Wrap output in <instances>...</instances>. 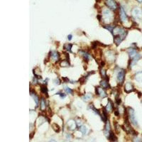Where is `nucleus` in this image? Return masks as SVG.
Listing matches in <instances>:
<instances>
[{
    "label": "nucleus",
    "instance_id": "12",
    "mask_svg": "<svg viewBox=\"0 0 142 142\" xmlns=\"http://www.w3.org/2000/svg\"><path fill=\"white\" fill-rule=\"evenodd\" d=\"M119 16H120V19L121 20V21L123 22H126L128 20V16L126 14L125 11L123 7H121L120 8V12H119Z\"/></svg>",
    "mask_w": 142,
    "mask_h": 142
},
{
    "label": "nucleus",
    "instance_id": "7",
    "mask_svg": "<svg viewBox=\"0 0 142 142\" xmlns=\"http://www.w3.org/2000/svg\"><path fill=\"white\" fill-rule=\"evenodd\" d=\"M105 4L108 6V8L112 10H115L117 8V4L115 0H105Z\"/></svg>",
    "mask_w": 142,
    "mask_h": 142
},
{
    "label": "nucleus",
    "instance_id": "9",
    "mask_svg": "<svg viewBox=\"0 0 142 142\" xmlns=\"http://www.w3.org/2000/svg\"><path fill=\"white\" fill-rule=\"evenodd\" d=\"M77 126H78L77 123L73 119H70L67 122V126H68V129L70 131L75 130V129L77 128Z\"/></svg>",
    "mask_w": 142,
    "mask_h": 142
},
{
    "label": "nucleus",
    "instance_id": "22",
    "mask_svg": "<svg viewBox=\"0 0 142 142\" xmlns=\"http://www.w3.org/2000/svg\"><path fill=\"white\" fill-rule=\"evenodd\" d=\"M92 93H87V94H85V95L83 97V100L85 101V102H87V101H88L91 98H92Z\"/></svg>",
    "mask_w": 142,
    "mask_h": 142
},
{
    "label": "nucleus",
    "instance_id": "24",
    "mask_svg": "<svg viewBox=\"0 0 142 142\" xmlns=\"http://www.w3.org/2000/svg\"><path fill=\"white\" fill-rule=\"evenodd\" d=\"M41 92H42V93L45 94V95H48V88H47V87H46L45 85H41Z\"/></svg>",
    "mask_w": 142,
    "mask_h": 142
},
{
    "label": "nucleus",
    "instance_id": "1",
    "mask_svg": "<svg viewBox=\"0 0 142 142\" xmlns=\"http://www.w3.org/2000/svg\"><path fill=\"white\" fill-rule=\"evenodd\" d=\"M128 54L131 58V64H130V68L133 67L136 63L141 59L142 56L139 53L137 52V51L134 48H129L127 50Z\"/></svg>",
    "mask_w": 142,
    "mask_h": 142
},
{
    "label": "nucleus",
    "instance_id": "3",
    "mask_svg": "<svg viewBox=\"0 0 142 142\" xmlns=\"http://www.w3.org/2000/svg\"><path fill=\"white\" fill-rule=\"evenodd\" d=\"M127 112H128V117L130 122L132 123L134 126H138V121H137V118H136V114H135V112L134 110V109H132L131 107H128L127 108Z\"/></svg>",
    "mask_w": 142,
    "mask_h": 142
},
{
    "label": "nucleus",
    "instance_id": "8",
    "mask_svg": "<svg viewBox=\"0 0 142 142\" xmlns=\"http://www.w3.org/2000/svg\"><path fill=\"white\" fill-rule=\"evenodd\" d=\"M95 92H96V94L97 95H99L102 98H105V97H107V92H105V89L102 88V87H96Z\"/></svg>",
    "mask_w": 142,
    "mask_h": 142
},
{
    "label": "nucleus",
    "instance_id": "32",
    "mask_svg": "<svg viewBox=\"0 0 142 142\" xmlns=\"http://www.w3.org/2000/svg\"><path fill=\"white\" fill-rule=\"evenodd\" d=\"M133 142H142V141H141V139L139 137H135L134 138V139H133Z\"/></svg>",
    "mask_w": 142,
    "mask_h": 142
},
{
    "label": "nucleus",
    "instance_id": "13",
    "mask_svg": "<svg viewBox=\"0 0 142 142\" xmlns=\"http://www.w3.org/2000/svg\"><path fill=\"white\" fill-rule=\"evenodd\" d=\"M50 56H51V58L52 59V60L53 61H58L60 58V55L59 53L56 51H53L51 52V54H50Z\"/></svg>",
    "mask_w": 142,
    "mask_h": 142
},
{
    "label": "nucleus",
    "instance_id": "2",
    "mask_svg": "<svg viewBox=\"0 0 142 142\" xmlns=\"http://www.w3.org/2000/svg\"><path fill=\"white\" fill-rule=\"evenodd\" d=\"M127 33H128V32L125 31L124 28L118 27H114L113 32H112V35L114 36V37H118V38H121L122 41L126 38Z\"/></svg>",
    "mask_w": 142,
    "mask_h": 142
},
{
    "label": "nucleus",
    "instance_id": "36",
    "mask_svg": "<svg viewBox=\"0 0 142 142\" xmlns=\"http://www.w3.org/2000/svg\"><path fill=\"white\" fill-rule=\"evenodd\" d=\"M68 40H71L72 39V35H68Z\"/></svg>",
    "mask_w": 142,
    "mask_h": 142
},
{
    "label": "nucleus",
    "instance_id": "15",
    "mask_svg": "<svg viewBox=\"0 0 142 142\" xmlns=\"http://www.w3.org/2000/svg\"><path fill=\"white\" fill-rule=\"evenodd\" d=\"M106 56H107V58L108 60H110L111 61H114V60H115V55H114V53L112 51H107V53H106Z\"/></svg>",
    "mask_w": 142,
    "mask_h": 142
},
{
    "label": "nucleus",
    "instance_id": "23",
    "mask_svg": "<svg viewBox=\"0 0 142 142\" xmlns=\"http://www.w3.org/2000/svg\"><path fill=\"white\" fill-rule=\"evenodd\" d=\"M31 96L33 98V100H34V101H35V102H36V105H38V102H39V99H38V96H37L35 93H33L31 91Z\"/></svg>",
    "mask_w": 142,
    "mask_h": 142
},
{
    "label": "nucleus",
    "instance_id": "30",
    "mask_svg": "<svg viewBox=\"0 0 142 142\" xmlns=\"http://www.w3.org/2000/svg\"><path fill=\"white\" fill-rule=\"evenodd\" d=\"M114 27H113V26H105V27H104V28H106V29H107L109 31L112 33V32H113V30H114Z\"/></svg>",
    "mask_w": 142,
    "mask_h": 142
},
{
    "label": "nucleus",
    "instance_id": "29",
    "mask_svg": "<svg viewBox=\"0 0 142 142\" xmlns=\"http://www.w3.org/2000/svg\"><path fill=\"white\" fill-rule=\"evenodd\" d=\"M64 89H65V92H66L67 94H72V93H73V90L70 89V87H67V86H65V87H64Z\"/></svg>",
    "mask_w": 142,
    "mask_h": 142
},
{
    "label": "nucleus",
    "instance_id": "21",
    "mask_svg": "<svg viewBox=\"0 0 142 142\" xmlns=\"http://www.w3.org/2000/svg\"><path fill=\"white\" fill-rule=\"evenodd\" d=\"M72 47H73V45L71 44V43H66V44H65L64 45V49L65 50H66L68 52H72L71 51V48H72Z\"/></svg>",
    "mask_w": 142,
    "mask_h": 142
},
{
    "label": "nucleus",
    "instance_id": "4",
    "mask_svg": "<svg viewBox=\"0 0 142 142\" xmlns=\"http://www.w3.org/2000/svg\"><path fill=\"white\" fill-rule=\"evenodd\" d=\"M102 16H103V19H104L105 21L107 22V23H110L113 19V14L112 13L110 9H109L108 8H103Z\"/></svg>",
    "mask_w": 142,
    "mask_h": 142
},
{
    "label": "nucleus",
    "instance_id": "10",
    "mask_svg": "<svg viewBox=\"0 0 142 142\" xmlns=\"http://www.w3.org/2000/svg\"><path fill=\"white\" fill-rule=\"evenodd\" d=\"M111 133V126H110V123L109 121H106V125L105 127V130H104V134L105 135V137L108 139Z\"/></svg>",
    "mask_w": 142,
    "mask_h": 142
},
{
    "label": "nucleus",
    "instance_id": "28",
    "mask_svg": "<svg viewBox=\"0 0 142 142\" xmlns=\"http://www.w3.org/2000/svg\"><path fill=\"white\" fill-rule=\"evenodd\" d=\"M80 131L81 133H83V134H87V127L84 126V125L81 126L80 127Z\"/></svg>",
    "mask_w": 142,
    "mask_h": 142
},
{
    "label": "nucleus",
    "instance_id": "34",
    "mask_svg": "<svg viewBox=\"0 0 142 142\" xmlns=\"http://www.w3.org/2000/svg\"><path fill=\"white\" fill-rule=\"evenodd\" d=\"M54 82H55V84L56 85H60V81H59L58 80H54Z\"/></svg>",
    "mask_w": 142,
    "mask_h": 142
},
{
    "label": "nucleus",
    "instance_id": "38",
    "mask_svg": "<svg viewBox=\"0 0 142 142\" xmlns=\"http://www.w3.org/2000/svg\"><path fill=\"white\" fill-rule=\"evenodd\" d=\"M57 142L56 141H55V140H51L50 142Z\"/></svg>",
    "mask_w": 142,
    "mask_h": 142
},
{
    "label": "nucleus",
    "instance_id": "20",
    "mask_svg": "<svg viewBox=\"0 0 142 142\" xmlns=\"http://www.w3.org/2000/svg\"><path fill=\"white\" fill-rule=\"evenodd\" d=\"M107 112L106 109L105 108L103 111H102V119L103 121H107Z\"/></svg>",
    "mask_w": 142,
    "mask_h": 142
},
{
    "label": "nucleus",
    "instance_id": "26",
    "mask_svg": "<svg viewBox=\"0 0 142 142\" xmlns=\"http://www.w3.org/2000/svg\"><path fill=\"white\" fill-rule=\"evenodd\" d=\"M108 139H110V140L112 141V142H115L116 140V137H115L114 134L112 132H111L110 135V137L108 138Z\"/></svg>",
    "mask_w": 142,
    "mask_h": 142
},
{
    "label": "nucleus",
    "instance_id": "33",
    "mask_svg": "<svg viewBox=\"0 0 142 142\" xmlns=\"http://www.w3.org/2000/svg\"><path fill=\"white\" fill-rule=\"evenodd\" d=\"M121 99H120V98H119V97H116V104H117V105H120V104H121Z\"/></svg>",
    "mask_w": 142,
    "mask_h": 142
},
{
    "label": "nucleus",
    "instance_id": "35",
    "mask_svg": "<svg viewBox=\"0 0 142 142\" xmlns=\"http://www.w3.org/2000/svg\"><path fill=\"white\" fill-rule=\"evenodd\" d=\"M59 95H60V97H61V98H65V94H63V93H61V94H59Z\"/></svg>",
    "mask_w": 142,
    "mask_h": 142
},
{
    "label": "nucleus",
    "instance_id": "16",
    "mask_svg": "<svg viewBox=\"0 0 142 142\" xmlns=\"http://www.w3.org/2000/svg\"><path fill=\"white\" fill-rule=\"evenodd\" d=\"M79 53L85 60L87 61V60H89V59H90V56H89V53H87V52L84 51H80Z\"/></svg>",
    "mask_w": 142,
    "mask_h": 142
},
{
    "label": "nucleus",
    "instance_id": "31",
    "mask_svg": "<svg viewBox=\"0 0 142 142\" xmlns=\"http://www.w3.org/2000/svg\"><path fill=\"white\" fill-rule=\"evenodd\" d=\"M101 75L104 78H107V73H106V71L104 69H101Z\"/></svg>",
    "mask_w": 142,
    "mask_h": 142
},
{
    "label": "nucleus",
    "instance_id": "27",
    "mask_svg": "<svg viewBox=\"0 0 142 142\" xmlns=\"http://www.w3.org/2000/svg\"><path fill=\"white\" fill-rule=\"evenodd\" d=\"M52 127H53V130H54L56 132H60V126H58L57 124H56V123H54V124H52Z\"/></svg>",
    "mask_w": 142,
    "mask_h": 142
},
{
    "label": "nucleus",
    "instance_id": "11",
    "mask_svg": "<svg viewBox=\"0 0 142 142\" xmlns=\"http://www.w3.org/2000/svg\"><path fill=\"white\" fill-rule=\"evenodd\" d=\"M134 90V85L132 83L127 82L125 85H124V91L126 92V93H130Z\"/></svg>",
    "mask_w": 142,
    "mask_h": 142
},
{
    "label": "nucleus",
    "instance_id": "40",
    "mask_svg": "<svg viewBox=\"0 0 142 142\" xmlns=\"http://www.w3.org/2000/svg\"><path fill=\"white\" fill-rule=\"evenodd\" d=\"M141 103H142V102H141Z\"/></svg>",
    "mask_w": 142,
    "mask_h": 142
},
{
    "label": "nucleus",
    "instance_id": "18",
    "mask_svg": "<svg viewBox=\"0 0 142 142\" xmlns=\"http://www.w3.org/2000/svg\"><path fill=\"white\" fill-rule=\"evenodd\" d=\"M105 109L107 112H111V111L112 110V109H113V104H112V101L110 99L108 100V102H107V106L105 107Z\"/></svg>",
    "mask_w": 142,
    "mask_h": 142
},
{
    "label": "nucleus",
    "instance_id": "19",
    "mask_svg": "<svg viewBox=\"0 0 142 142\" xmlns=\"http://www.w3.org/2000/svg\"><path fill=\"white\" fill-rule=\"evenodd\" d=\"M46 100H44L43 98H42L41 100V102H40V109L41 110L43 111L46 110Z\"/></svg>",
    "mask_w": 142,
    "mask_h": 142
},
{
    "label": "nucleus",
    "instance_id": "5",
    "mask_svg": "<svg viewBox=\"0 0 142 142\" xmlns=\"http://www.w3.org/2000/svg\"><path fill=\"white\" fill-rule=\"evenodd\" d=\"M132 16H134L136 19L138 20H142V9L139 8V7H135L134 8L132 11Z\"/></svg>",
    "mask_w": 142,
    "mask_h": 142
},
{
    "label": "nucleus",
    "instance_id": "37",
    "mask_svg": "<svg viewBox=\"0 0 142 142\" xmlns=\"http://www.w3.org/2000/svg\"><path fill=\"white\" fill-rule=\"evenodd\" d=\"M138 2H139V3H142V0H137Z\"/></svg>",
    "mask_w": 142,
    "mask_h": 142
},
{
    "label": "nucleus",
    "instance_id": "25",
    "mask_svg": "<svg viewBox=\"0 0 142 142\" xmlns=\"http://www.w3.org/2000/svg\"><path fill=\"white\" fill-rule=\"evenodd\" d=\"M60 65L61 67H69V66H70V63H68V60H65L61 61L60 63Z\"/></svg>",
    "mask_w": 142,
    "mask_h": 142
},
{
    "label": "nucleus",
    "instance_id": "14",
    "mask_svg": "<svg viewBox=\"0 0 142 142\" xmlns=\"http://www.w3.org/2000/svg\"><path fill=\"white\" fill-rule=\"evenodd\" d=\"M100 85L102 88L104 89H107L110 87V84H109V81L108 78H104L101 82H100Z\"/></svg>",
    "mask_w": 142,
    "mask_h": 142
},
{
    "label": "nucleus",
    "instance_id": "6",
    "mask_svg": "<svg viewBox=\"0 0 142 142\" xmlns=\"http://www.w3.org/2000/svg\"><path fill=\"white\" fill-rule=\"evenodd\" d=\"M125 75H126V71L124 69H119L116 75V80L119 82V83L122 84L124 83L125 79Z\"/></svg>",
    "mask_w": 142,
    "mask_h": 142
},
{
    "label": "nucleus",
    "instance_id": "39",
    "mask_svg": "<svg viewBox=\"0 0 142 142\" xmlns=\"http://www.w3.org/2000/svg\"><path fill=\"white\" fill-rule=\"evenodd\" d=\"M70 142V141H65V142Z\"/></svg>",
    "mask_w": 142,
    "mask_h": 142
},
{
    "label": "nucleus",
    "instance_id": "17",
    "mask_svg": "<svg viewBox=\"0 0 142 142\" xmlns=\"http://www.w3.org/2000/svg\"><path fill=\"white\" fill-rule=\"evenodd\" d=\"M134 79L136 80L137 82H139V83L142 82V71L138 72V73L135 74Z\"/></svg>",
    "mask_w": 142,
    "mask_h": 142
}]
</instances>
